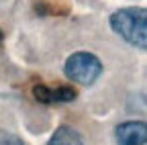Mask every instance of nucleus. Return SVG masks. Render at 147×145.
<instances>
[{
	"mask_svg": "<svg viewBox=\"0 0 147 145\" xmlns=\"http://www.w3.org/2000/svg\"><path fill=\"white\" fill-rule=\"evenodd\" d=\"M147 127L141 121H129L117 127V143L119 145H145Z\"/></svg>",
	"mask_w": 147,
	"mask_h": 145,
	"instance_id": "3",
	"label": "nucleus"
},
{
	"mask_svg": "<svg viewBox=\"0 0 147 145\" xmlns=\"http://www.w3.org/2000/svg\"><path fill=\"white\" fill-rule=\"evenodd\" d=\"M33 96L39 100V102H43V104H49V102H53V90H49L43 84H37L33 88Z\"/></svg>",
	"mask_w": 147,
	"mask_h": 145,
	"instance_id": "5",
	"label": "nucleus"
},
{
	"mask_svg": "<svg viewBox=\"0 0 147 145\" xmlns=\"http://www.w3.org/2000/svg\"><path fill=\"white\" fill-rule=\"evenodd\" d=\"M0 41H2V31H0Z\"/></svg>",
	"mask_w": 147,
	"mask_h": 145,
	"instance_id": "8",
	"label": "nucleus"
},
{
	"mask_svg": "<svg viewBox=\"0 0 147 145\" xmlns=\"http://www.w3.org/2000/svg\"><path fill=\"white\" fill-rule=\"evenodd\" d=\"M0 145H25L21 137H16L14 133H6L2 131L0 133Z\"/></svg>",
	"mask_w": 147,
	"mask_h": 145,
	"instance_id": "7",
	"label": "nucleus"
},
{
	"mask_svg": "<svg viewBox=\"0 0 147 145\" xmlns=\"http://www.w3.org/2000/svg\"><path fill=\"white\" fill-rule=\"evenodd\" d=\"M110 27L133 47H147V12L145 8H121L110 14Z\"/></svg>",
	"mask_w": 147,
	"mask_h": 145,
	"instance_id": "1",
	"label": "nucleus"
},
{
	"mask_svg": "<svg viewBox=\"0 0 147 145\" xmlns=\"http://www.w3.org/2000/svg\"><path fill=\"white\" fill-rule=\"evenodd\" d=\"M74 98H76V92H74L71 88H67V86L57 88L53 92V102H71Z\"/></svg>",
	"mask_w": 147,
	"mask_h": 145,
	"instance_id": "6",
	"label": "nucleus"
},
{
	"mask_svg": "<svg viewBox=\"0 0 147 145\" xmlns=\"http://www.w3.org/2000/svg\"><path fill=\"white\" fill-rule=\"evenodd\" d=\"M47 145H86V141L76 129H71V127H59L51 135Z\"/></svg>",
	"mask_w": 147,
	"mask_h": 145,
	"instance_id": "4",
	"label": "nucleus"
},
{
	"mask_svg": "<svg viewBox=\"0 0 147 145\" xmlns=\"http://www.w3.org/2000/svg\"><path fill=\"white\" fill-rule=\"evenodd\" d=\"M65 76L78 84H92L96 82L98 76L102 74V63L100 59L94 55V53H88V51H78V53H71V55L65 59L63 65Z\"/></svg>",
	"mask_w": 147,
	"mask_h": 145,
	"instance_id": "2",
	"label": "nucleus"
}]
</instances>
